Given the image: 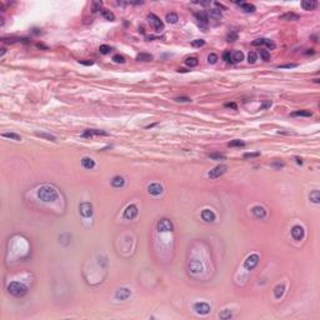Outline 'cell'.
<instances>
[{"label":"cell","instance_id":"cell-1","mask_svg":"<svg viewBox=\"0 0 320 320\" xmlns=\"http://www.w3.org/2000/svg\"><path fill=\"white\" fill-rule=\"evenodd\" d=\"M59 194L58 191H56L55 188L53 186H49V185H43L39 188L38 190V198L40 200L45 201V203H51V201H55L56 199H58Z\"/></svg>","mask_w":320,"mask_h":320},{"label":"cell","instance_id":"cell-2","mask_svg":"<svg viewBox=\"0 0 320 320\" xmlns=\"http://www.w3.org/2000/svg\"><path fill=\"white\" fill-rule=\"evenodd\" d=\"M8 290H9V293H10L11 295L18 296V298L24 296V295L26 294V291H28V290H26V286L23 285V284L18 283V281H13V283H10V284H9V286H8Z\"/></svg>","mask_w":320,"mask_h":320},{"label":"cell","instance_id":"cell-3","mask_svg":"<svg viewBox=\"0 0 320 320\" xmlns=\"http://www.w3.org/2000/svg\"><path fill=\"white\" fill-rule=\"evenodd\" d=\"M148 19H149V23H150L153 25V28L155 29V31L160 33V31L164 30V23H163V21L160 20V18L156 16L155 14H149Z\"/></svg>","mask_w":320,"mask_h":320},{"label":"cell","instance_id":"cell-4","mask_svg":"<svg viewBox=\"0 0 320 320\" xmlns=\"http://www.w3.org/2000/svg\"><path fill=\"white\" fill-rule=\"evenodd\" d=\"M226 165H224V164H222V165H218V166H215L214 169L213 170H210L209 172V178L210 179H213V180H215V179H218V178H220L222 176L223 174H225V172H226Z\"/></svg>","mask_w":320,"mask_h":320},{"label":"cell","instance_id":"cell-5","mask_svg":"<svg viewBox=\"0 0 320 320\" xmlns=\"http://www.w3.org/2000/svg\"><path fill=\"white\" fill-rule=\"evenodd\" d=\"M258 263H259V255L258 254H251V255H249V257L246 258V260L244 261V266L248 270H253L255 266L258 265Z\"/></svg>","mask_w":320,"mask_h":320},{"label":"cell","instance_id":"cell-6","mask_svg":"<svg viewBox=\"0 0 320 320\" xmlns=\"http://www.w3.org/2000/svg\"><path fill=\"white\" fill-rule=\"evenodd\" d=\"M194 310H195L196 314L207 315L210 313V305L207 303H196V304H194Z\"/></svg>","mask_w":320,"mask_h":320},{"label":"cell","instance_id":"cell-7","mask_svg":"<svg viewBox=\"0 0 320 320\" xmlns=\"http://www.w3.org/2000/svg\"><path fill=\"white\" fill-rule=\"evenodd\" d=\"M174 229L173 223L169 219H161L158 223V230L159 231H172Z\"/></svg>","mask_w":320,"mask_h":320},{"label":"cell","instance_id":"cell-8","mask_svg":"<svg viewBox=\"0 0 320 320\" xmlns=\"http://www.w3.org/2000/svg\"><path fill=\"white\" fill-rule=\"evenodd\" d=\"M203 264L199 260L194 259V260H191L189 263V270H190V273H193V274H199V273H201L203 272Z\"/></svg>","mask_w":320,"mask_h":320},{"label":"cell","instance_id":"cell-9","mask_svg":"<svg viewBox=\"0 0 320 320\" xmlns=\"http://www.w3.org/2000/svg\"><path fill=\"white\" fill-rule=\"evenodd\" d=\"M79 210H80V214L85 218H89L93 214V207H91L90 203H81L79 207Z\"/></svg>","mask_w":320,"mask_h":320},{"label":"cell","instance_id":"cell-10","mask_svg":"<svg viewBox=\"0 0 320 320\" xmlns=\"http://www.w3.org/2000/svg\"><path fill=\"white\" fill-rule=\"evenodd\" d=\"M291 236L295 240H301L304 238V228L300 225H294L291 229Z\"/></svg>","mask_w":320,"mask_h":320},{"label":"cell","instance_id":"cell-11","mask_svg":"<svg viewBox=\"0 0 320 320\" xmlns=\"http://www.w3.org/2000/svg\"><path fill=\"white\" fill-rule=\"evenodd\" d=\"M130 295H131V290L128 289V288H122L115 293L116 300H126Z\"/></svg>","mask_w":320,"mask_h":320},{"label":"cell","instance_id":"cell-12","mask_svg":"<svg viewBox=\"0 0 320 320\" xmlns=\"http://www.w3.org/2000/svg\"><path fill=\"white\" fill-rule=\"evenodd\" d=\"M138 215V208H137V205H129V207H128L126 209H125V211H124V216H125V219H134L135 216Z\"/></svg>","mask_w":320,"mask_h":320},{"label":"cell","instance_id":"cell-13","mask_svg":"<svg viewBox=\"0 0 320 320\" xmlns=\"http://www.w3.org/2000/svg\"><path fill=\"white\" fill-rule=\"evenodd\" d=\"M195 18H196V20H198L199 25H201V26L204 28V29H205V28H207V25H208V23H209L208 13H204V11L198 13V14H195Z\"/></svg>","mask_w":320,"mask_h":320},{"label":"cell","instance_id":"cell-14","mask_svg":"<svg viewBox=\"0 0 320 320\" xmlns=\"http://www.w3.org/2000/svg\"><path fill=\"white\" fill-rule=\"evenodd\" d=\"M148 191H149V194H151L154 196H158V195H160L163 193V186L160 185L159 183H153V184L149 185Z\"/></svg>","mask_w":320,"mask_h":320},{"label":"cell","instance_id":"cell-15","mask_svg":"<svg viewBox=\"0 0 320 320\" xmlns=\"http://www.w3.org/2000/svg\"><path fill=\"white\" fill-rule=\"evenodd\" d=\"M251 211H253V214L257 216L258 219H264L265 216H266V210L263 208V207H260V205H257V207H254L253 209H251Z\"/></svg>","mask_w":320,"mask_h":320},{"label":"cell","instance_id":"cell-16","mask_svg":"<svg viewBox=\"0 0 320 320\" xmlns=\"http://www.w3.org/2000/svg\"><path fill=\"white\" fill-rule=\"evenodd\" d=\"M201 218H203V220H205L207 223H213V222L215 220V214H214V213H213L211 210L205 209V210L201 211Z\"/></svg>","mask_w":320,"mask_h":320},{"label":"cell","instance_id":"cell-17","mask_svg":"<svg viewBox=\"0 0 320 320\" xmlns=\"http://www.w3.org/2000/svg\"><path fill=\"white\" fill-rule=\"evenodd\" d=\"M301 6L304 10H314L318 6V1H315V0H304L301 3Z\"/></svg>","mask_w":320,"mask_h":320},{"label":"cell","instance_id":"cell-18","mask_svg":"<svg viewBox=\"0 0 320 320\" xmlns=\"http://www.w3.org/2000/svg\"><path fill=\"white\" fill-rule=\"evenodd\" d=\"M94 135H108V133L106 131H103V130H96V129H89L87 130L84 134H83V137L84 138H91V137H94Z\"/></svg>","mask_w":320,"mask_h":320},{"label":"cell","instance_id":"cell-19","mask_svg":"<svg viewBox=\"0 0 320 320\" xmlns=\"http://www.w3.org/2000/svg\"><path fill=\"white\" fill-rule=\"evenodd\" d=\"M81 165L85 168V169H93L95 166V161L93 159H90V158H83L81 159Z\"/></svg>","mask_w":320,"mask_h":320},{"label":"cell","instance_id":"cell-20","mask_svg":"<svg viewBox=\"0 0 320 320\" xmlns=\"http://www.w3.org/2000/svg\"><path fill=\"white\" fill-rule=\"evenodd\" d=\"M238 4L240 5V8H241V10H244L245 13H253V11H255V6L253 5V4H249V3H244V1H238Z\"/></svg>","mask_w":320,"mask_h":320},{"label":"cell","instance_id":"cell-21","mask_svg":"<svg viewBox=\"0 0 320 320\" xmlns=\"http://www.w3.org/2000/svg\"><path fill=\"white\" fill-rule=\"evenodd\" d=\"M124 184H125V180H124L123 176H115L111 180V185L114 188H122V186H124Z\"/></svg>","mask_w":320,"mask_h":320},{"label":"cell","instance_id":"cell-22","mask_svg":"<svg viewBox=\"0 0 320 320\" xmlns=\"http://www.w3.org/2000/svg\"><path fill=\"white\" fill-rule=\"evenodd\" d=\"M280 19L281 20H299L300 15H298L295 13H285L280 16Z\"/></svg>","mask_w":320,"mask_h":320},{"label":"cell","instance_id":"cell-23","mask_svg":"<svg viewBox=\"0 0 320 320\" xmlns=\"http://www.w3.org/2000/svg\"><path fill=\"white\" fill-rule=\"evenodd\" d=\"M165 20L169 24H175V23H178V20H179V16H178L175 13H168L166 16H165Z\"/></svg>","mask_w":320,"mask_h":320},{"label":"cell","instance_id":"cell-24","mask_svg":"<svg viewBox=\"0 0 320 320\" xmlns=\"http://www.w3.org/2000/svg\"><path fill=\"white\" fill-rule=\"evenodd\" d=\"M244 60V54L241 51H235L231 54V63H240Z\"/></svg>","mask_w":320,"mask_h":320},{"label":"cell","instance_id":"cell-25","mask_svg":"<svg viewBox=\"0 0 320 320\" xmlns=\"http://www.w3.org/2000/svg\"><path fill=\"white\" fill-rule=\"evenodd\" d=\"M101 16L105 18L106 20H110V21L115 20V15H114V14L110 10H108V9H103L101 10Z\"/></svg>","mask_w":320,"mask_h":320},{"label":"cell","instance_id":"cell-26","mask_svg":"<svg viewBox=\"0 0 320 320\" xmlns=\"http://www.w3.org/2000/svg\"><path fill=\"white\" fill-rule=\"evenodd\" d=\"M137 59L140 60V61H151L153 60V55L148 54V53H140V54H138Z\"/></svg>","mask_w":320,"mask_h":320},{"label":"cell","instance_id":"cell-27","mask_svg":"<svg viewBox=\"0 0 320 320\" xmlns=\"http://www.w3.org/2000/svg\"><path fill=\"white\" fill-rule=\"evenodd\" d=\"M310 200L314 203V204H319L320 203V193L318 190H314V191H311L310 193Z\"/></svg>","mask_w":320,"mask_h":320},{"label":"cell","instance_id":"cell-28","mask_svg":"<svg viewBox=\"0 0 320 320\" xmlns=\"http://www.w3.org/2000/svg\"><path fill=\"white\" fill-rule=\"evenodd\" d=\"M291 115L293 116H311L313 113L310 110H298V111L291 113Z\"/></svg>","mask_w":320,"mask_h":320},{"label":"cell","instance_id":"cell-29","mask_svg":"<svg viewBox=\"0 0 320 320\" xmlns=\"http://www.w3.org/2000/svg\"><path fill=\"white\" fill-rule=\"evenodd\" d=\"M35 135H37V137H39V138H44V139H48V140H50V141H56V139H55V137H53V135H50V134H46V133H43V131H37L35 133Z\"/></svg>","mask_w":320,"mask_h":320},{"label":"cell","instance_id":"cell-30","mask_svg":"<svg viewBox=\"0 0 320 320\" xmlns=\"http://www.w3.org/2000/svg\"><path fill=\"white\" fill-rule=\"evenodd\" d=\"M284 290H285V286L284 285H278L276 286L275 289H274V295H275V298H281L283 296V294H284Z\"/></svg>","mask_w":320,"mask_h":320},{"label":"cell","instance_id":"cell-31","mask_svg":"<svg viewBox=\"0 0 320 320\" xmlns=\"http://www.w3.org/2000/svg\"><path fill=\"white\" fill-rule=\"evenodd\" d=\"M3 137H4V138L13 139V140H18V141L21 140V137H20V135H18V134H15V133H4V134H3Z\"/></svg>","mask_w":320,"mask_h":320},{"label":"cell","instance_id":"cell-32","mask_svg":"<svg viewBox=\"0 0 320 320\" xmlns=\"http://www.w3.org/2000/svg\"><path fill=\"white\" fill-rule=\"evenodd\" d=\"M219 316H220V319H224V320H228V319H231L233 318V314H231V311L230 310H224V311H222L219 314Z\"/></svg>","mask_w":320,"mask_h":320},{"label":"cell","instance_id":"cell-33","mask_svg":"<svg viewBox=\"0 0 320 320\" xmlns=\"http://www.w3.org/2000/svg\"><path fill=\"white\" fill-rule=\"evenodd\" d=\"M185 64H186L188 66H190V68H194V66H196L198 64H199V60L196 58H188L185 60Z\"/></svg>","mask_w":320,"mask_h":320},{"label":"cell","instance_id":"cell-34","mask_svg":"<svg viewBox=\"0 0 320 320\" xmlns=\"http://www.w3.org/2000/svg\"><path fill=\"white\" fill-rule=\"evenodd\" d=\"M210 159H214V160H224L225 159V155L224 154H220V153H211L208 155Z\"/></svg>","mask_w":320,"mask_h":320},{"label":"cell","instance_id":"cell-35","mask_svg":"<svg viewBox=\"0 0 320 320\" xmlns=\"http://www.w3.org/2000/svg\"><path fill=\"white\" fill-rule=\"evenodd\" d=\"M259 55H260V58L263 60H265V61L270 59V53L268 50H265V49H260V50H259Z\"/></svg>","mask_w":320,"mask_h":320},{"label":"cell","instance_id":"cell-36","mask_svg":"<svg viewBox=\"0 0 320 320\" xmlns=\"http://www.w3.org/2000/svg\"><path fill=\"white\" fill-rule=\"evenodd\" d=\"M257 59H258V55H257V53H255V51H250V53L248 54V61H249V64H255Z\"/></svg>","mask_w":320,"mask_h":320},{"label":"cell","instance_id":"cell-37","mask_svg":"<svg viewBox=\"0 0 320 320\" xmlns=\"http://www.w3.org/2000/svg\"><path fill=\"white\" fill-rule=\"evenodd\" d=\"M228 41H235V40H238V33L235 31V30H230V33L228 34Z\"/></svg>","mask_w":320,"mask_h":320},{"label":"cell","instance_id":"cell-38","mask_svg":"<svg viewBox=\"0 0 320 320\" xmlns=\"http://www.w3.org/2000/svg\"><path fill=\"white\" fill-rule=\"evenodd\" d=\"M228 145H229V146H231V148H234V146H245V141L236 139V140H233V141H230V143L228 144Z\"/></svg>","mask_w":320,"mask_h":320},{"label":"cell","instance_id":"cell-39","mask_svg":"<svg viewBox=\"0 0 320 320\" xmlns=\"http://www.w3.org/2000/svg\"><path fill=\"white\" fill-rule=\"evenodd\" d=\"M208 14H210V16H214V18H218V19L222 18V11H220L219 9H210L208 11Z\"/></svg>","mask_w":320,"mask_h":320},{"label":"cell","instance_id":"cell-40","mask_svg":"<svg viewBox=\"0 0 320 320\" xmlns=\"http://www.w3.org/2000/svg\"><path fill=\"white\" fill-rule=\"evenodd\" d=\"M191 45L196 46V48H200V46H204L205 45V41L203 39H195V40L191 41Z\"/></svg>","mask_w":320,"mask_h":320},{"label":"cell","instance_id":"cell-41","mask_svg":"<svg viewBox=\"0 0 320 320\" xmlns=\"http://www.w3.org/2000/svg\"><path fill=\"white\" fill-rule=\"evenodd\" d=\"M218 59H219V58H218V55L214 54V53L209 54V56H208V61H209V64H216Z\"/></svg>","mask_w":320,"mask_h":320},{"label":"cell","instance_id":"cell-42","mask_svg":"<svg viewBox=\"0 0 320 320\" xmlns=\"http://www.w3.org/2000/svg\"><path fill=\"white\" fill-rule=\"evenodd\" d=\"M113 60L115 61V63H120V64L125 63V58H124L123 55H120V54H116V55H114V56H113Z\"/></svg>","mask_w":320,"mask_h":320},{"label":"cell","instance_id":"cell-43","mask_svg":"<svg viewBox=\"0 0 320 320\" xmlns=\"http://www.w3.org/2000/svg\"><path fill=\"white\" fill-rule=\"evenodd\" d=\"M99 50H100L101 54H108L111 51V48L109 45H100V48H99Z\"/></svg>","mask_w":320,"mask_h":320},{"label":"cell","instance_id":"cell-44","mask_svg":"<svg viewBox=\"0 0 320 320\" xmlns=\"http://www.w3.org/2000/svg\"><path fill=\"white\" fill-rule=\"evenodd\" d=\"M298 64H294V63H290V64H281V65H278V68L280 69H291V68H296Z\"/></svg>","mask_w":320,"mask_h":320},{"label":"cell","instance_id":"cell-45","mask_svg":"<svg viewBox=\"0 0 320 320\" xmlns=\"http://www.w3.org/2000/svg\"><path fill=\"white\" fill-rule=\"evenodd\" d=\"M258 156H260V153H259V151H257V153H245V154H244V158H245V159L258 158Z\"/></svg>","mask_w":320,"mask_h":320},{"label":"cell","instance_id":"cell-46","mask_svg":"<svg viewBox=\"0 0 320 320\" xmlns=\"http://www.w3.org/2000/svg\"><path fill=\"white\" fill-rule=\"evenodd\" d=\"M175 100L180 101V103H189V101H191V99L188 96H178V98H175Z\"/></svg>","mask_w":320,"mask_h":320},{"label":"cell","instance_id":"cell-47","mask_svg":"<svg viewBox=\"0 0 320 320\" xmlns=\"http://www.w3.org/2000/svg\"><path fill=\"white\" fill-rule=\"evenodd\" d=\"M100 8H101V1H94L93 3V13L99 11Z\"/></svg>","mask_w":320,"mask_h":320},{"label":"cell","instance_id":"cell-48","mask_svg":"<svg viewBox=\"0 0 320 320\" xmlns=\"http://www.w3.org/2000/svg\"><path fill=\"white\" fill-rule=\"evenodd\" d=\"M272 106V101L270 100H265V101H263V104L260 105V110H264V109H268Z\"/></svg>","mask_w":320,"mask_h":320},{"label":"cell","instance_id":"cell-49","mask_svg":"<svg viewBox=\"0 0 320 320\" xmlns=\"http://www.w3.org/2000/svg\"><path fill=\"white\" fill-rule=\"evenodd\" d=\"M264 43H265V39H264V38H261V39H257V40H254V41H253V45H254V46L264 45Z\"/></svg>","mask_w":320,"mask_h":320},{"label":"cell","instance_id":"cell-50","mask_svg":"<svg viewBox=\"0 0 320 320\" xmlns=\"http://www.w3.org/2000/svg\"><path fill=\"white\" fill-rule=\"evenodd\" d=\"M223 59L225 61H231V53L230 51H224L223 53Z\"/></svg>","mask_w":320,"mask_h":320},{"label":"cell","instance_id":"cell-51","mask_svg":"<svg viewBox=\"0 0 320 320\" xmlns=\"http://www.w3.org/2000/svg\"><path fill=\"white\" fill-rule=\"evenodd\" d=\"M264 44H265L268 48H270V49H274V48H275V44H274V43H273L272 40H269V39H265V43H264Z\"/></svg>","mask_w":320,"mask_h":320},{"label":"cell","instance_id":"cell-52","mask_svg":"<svg viewBox=\"0 0 320 320\" xmlns=\"http://www.w3.org/2000/svg\"><path fill=\"white\" fill-rule=\"evenodd\" d=\"M225 108H231V109H236L238 106L235 103H225Z\"/></svg>","mask_w":320,"mask_h":320},{"label":"cell","instance_id":"cell-53","mask_svg":"<svg viewBox=\"0 0 320 320\" xmlns=\"http://www.w3.org/2000/svg\"><path fill=\"white\" fill-rule=\"evenodd\" d=\"M214 5H215V6H218V8H220V9H223V10H226V8H225V6H224L223 4L218 3V1H215V3H214Z\"/></svg>","mask_w":320,"mask_h":320},{"label":"cell","instance_id":"cell-54","mask_svg":"<svg viewBox=\"0 0 320 320\" xmlns=\"http://www.w3.org/2000/svg\"><path fill=\"white\" fill-rule=\"evenodd\" d=\"M79 63H80V64H84V65H93V61H91V60H90V61H84V60H80Z\"/></svg>","mask_w":320,"mask_h":320},{"label":"cell","instance_id":"cell-55","mask_svg":"<svg viewBox=\"0 0 320 320\" xmlns=\"http://www.w3.org/2000/svg\"><path fill=\"white\" fill-rule=\"evenodd\" d=\"M295 159H296V163H298V164H303V160H301L300 158H295Z\"/></svg>","mask_w":320,"mask_h":320},{"label":"cell","instance_id":"cell-56","mask_svg":"<svg viewBox=\"0 0 320 320\" xmlns=\"http://www.w3.org/2000/svg\"><path fill=\"white\" fill-rule=\"evenodd\" d=\"M185 72H188L186 69H179V73H185Z\"/></svg>","mask_w":320,"mask_h":320},{"label":"cell","instance_id":"cell-57","mask_svg":"<svg viewBox=\"0 0 320 320\" xmlns=\"http://www.w3.org/2000/svg\"><path fill=\"white\" fill-rule=\"evenodd\" d=\"M4 54H5V49H1V54L0 55H4Z\"/></svg>","mask_w":320,"mask_h":320}]
</instances>
